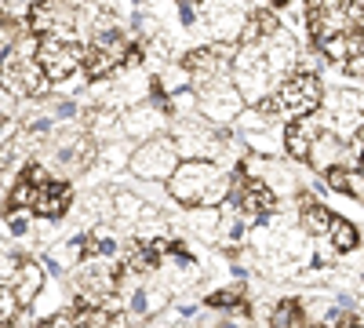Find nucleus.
Returning <instances> with one entry per match:
<instances>
[{"mask_svg": "<svg viewBox=\"0 0 364 328\" xmlns=\"http://www.w3.org/2000/svg\"><path fill=\"white\" fill-rule=\"evenodd\" d=\"M113 204H117V223L120 226H139V223H146V219H154V216H161L154 204H146L135 190H113Z\"/></svg>", "mask_w": 364, "mask_h": 328, "instance_id": "aec40b11", "label": "nucleus"}, {"mask_svg": "<svg viewBox=\"0 0 364 328\" xmlns=\"http://www.w3.org/2000/svg\"><path fill=\"white\" fill-rule=\"evenodd\" d=\"M245 146L255 154V157H277L284 150V135H273V132H262V135H245Z\"/></svg>", "mask_w": 364, "mask_h": 328, "instance_id": "2f4dec72", "label": "nucleus"}, {"mask_svg": "<svg viewBox=\"0 0 364 328\" xmlns=\"http://www.w3.org/2000/svg\"><path fill=\"white\" fill-rule=\"evenodd\" d=\"M306 29H310V41H314V48L328 44L331 37L353 33V22H350V8H346V4H310V15H306Z\"/></svg>", "mask_w": 364, "mask_h": 328, "instance_id": "6e6552de", "label": "nucleus"}, {"mask_svg": "<svg viewBox=\"0 0 364 328\" xmlns=\"http://www.w3.org/2000/svg\"><path fill=\"white\" fill-rule=\"evenodd\" d=\"M346 154H350V146L336 135V132H321L314 139V150H310V168L328 175V171H336V168H346Z\"/></svg>", "mask_w": 364, "mask_h": 328, "instance_id": "4468645a", "label": "nucleus"}, {"mask_svg": "<svg viewBox=\"0 0 364 328\" xmlns=\"http://www.w3.org/2000/svg\"><path fill=\"white\" fill-rule=\"evenodd\" d=\"M146 204H164V197H171V190H168V183H142V179H135V186H132Z\"/></svg>", "mask_w": 364, "mask_h": 328, "instance_id": "f704fd0d", "label": "nucleus"}, {"mask_svg": "<svg viewBox=\"0 0 364 328\" xmlns=\"http://www.w3.org/2000/svg\"><path fill=\"white\" fill-rule=\"evenodd\" d=\"M324 183H328V190L346 194V186H350V168H336V171H328V175H324Z\"/></svg>", "mask_w": 364, "mask_h": 328, "instance_id": "58836bf2", "label": "nucleus"}, {"mask_svg": "<svg viewBox=\"0 0 364 328\" xmlns=\"http://www.w3.org/2000/svg\"><path fill=\"white\" fill-rule=\"evenodd\" d=\"M299 58H302V44L295 41L291 29H281L277 37L266 44V66H269V77H277L281 84L299 73Z\"/></svg>", "mask_w": 364, "mask_h": 328, "instance_id": "f8f14e48", "label": "nucleus"}, {"mask_svg": "<svg viewBox=\"0 0 364 328\" xmlns=\"http://www.w3.org/2000/svg\"><path fill=\"white\" fill-rule=\"evenodd\" d=\"M219 226H223V208H190L186 212V230L200 241H219Z\"/></svg>", "mask_w": 364, "mask_h": 328, "instance_id": "b1692460", "label": "nucleus"}, {"mask_svg": "<svg viewBox=\"0 0 364 328\" xmlns=\"http://www.w3.org/2000/svg\"><path fill=\"white\" fill-rule=\"evenodd\" d=\"M70 208H73V186L63 183V179H51V183L41 186V194H37L33 216L44 219V223H55V219H63Z\"/></svg>", "mask_w": 364, "mask_h": 328, "instance_id": "2eb2a0df", "label": "nucleus"}, {"mask_svg": "<svg viewBox=\"0 0 364 328\" xmlns=\"http://www.w3.org/2000/svg\"><path fill=\"white\" fill-rule=\"evenodd\" d=\"M171 139L178 146V157L182 161H215V164H223L230 157V150H233V146H226L219 139V128L208 125L200 113L197 117H186V121H178L175 132H171Z\"/></svg>", "mask_w": 364, "mask_h": 328, "instance_id": "f03ea898", "label": "nucleus"}, {"mask_svg": "<svg viewBox=\"0 0 364 328\" xmlns=\"http://www.w3.org/2000/svg\"><path fill=\"white\" fill-rule=\"evenodd\" d=\"M4 328H15V324H4Z\"/></svg>", "mask_w": 364, "mask_h": 328, "instance_id": "8fccbe9b", "label": "nucleus"}, {"mask_svg": "<svg viewBox=\"0 0 364 328\" xmlns=\"http://www.w3.org/2000/svg\"><path fill=\"white\" fill-rule=\"evenodd\" d=\"M346 328H364V324H360V321H353V324H346Z\"/></svg>", "mask_w": 364, "mask_h": 328, "instance_id": "09e8293b", "label": "nucleus"}, {"mask_svg": "<svg viewBox=\"0 0 364 328\" xmlns=\"http://www.w3.org/2000/svg\"><path fill=\"white\" fill-rule=\"evenodd\" d=\"M350 197H357L364 204V171H350V186H346Z\"/></svg>", "mask_w": 364, "mask_h": 328, "instance_id": "79ce46f5", "label": "nucleus"}, {"mask_svg": "<svg viewBox=\"0 0 364 328\" xmlns=\"http://www.w3.org/2000/svg\"><path fill=\"white\" fill-rule=\"evenodd\" d=\"M120 66V58L117 55H109V51H102V48H84V73H87V80H106V77H113Z\"/></svg>", "mask_w": 364, "mask_h": 328, "instance_id": "a878e982", "label": "nucleus"}, {"mask_svg": "<svg viewBox=\"0 0 364 328\" xmlns=\"http://www.w3.org/2000/svg\"><path fill=\"white\" fill-rule=\"evenodd\" d=\"M328 241L336 245V252H353V248L360 245V230H357L350 219L336 216V223H331V233H328Z\"/></svg>", "mask_w": 364, "mask_h": 328, "instance_id": "c756f323", "label": "nucleus"}, {"mask_svg": "<svg viewBox=\"0 0 364 328\" xmlns=\"http://www.w3.org/2000/svg\"><path fill=\"white\" fill-rule=\"evenodd\" d=\"M87 135L95 139V146H109V142H124V113H117L113 106H95L84 113Z\"/></svg>", "mask_w": 364, "mask_h": 328, "instance_id": "ddd939ff", "label": "nucleus"}, {"mask_svg": "<svg viewBox=\"0 0 364 328\" xmlns=\"http://www.w3.org/2000/svg\"><path fill=\"white\" fill-rule=\"evenodd\" d=\"M48 113L55 117V125H58V128H63V125H77L80 117H84V113H80V102H77V99H70V95L55 99V102L48 106Z\"/></svg>", "mask_w": 364, "mask_h": 328, "instance_id": "473e14b6", "label": "nucleus"}, {"mask_svg": "<svg viewBox=\"0 0 364 328\" xmlns=\"http://www.w3.org/2000/svg\"><path fill=\"white\" fill-rule=\"evenodd\" d=\"M124 255H128V248H124V237L117 233V226L99 223L87 233V259L91 263H120Z\"/></svg>", "mask_w": 364, "mask_h": 328, "instance_id": "dca6fc26", "label": "nucleus"}, {"mask_svg": "<svg viewBox=\"0 0 364 328\" xmlns=\"http://www.w3.org/2000/svg\"><path fill=\"white\" fill-rule=\"evenodd\" d=\"M321 63H328V58L321 55V48H310V51H302V58H299V73H310V77H317Z\"/></svg>", "mask_w": 364, "mask_h": 328, "instance_id": "4c0bfd02", "label": "nucleus"}, {"mask_svg": "<svg viewBox=\"0 0 364 328\" xmlns=\"http://www.w3.org/2000/svg\"><path fill=\"white\" fill-rule=\"evenodd\" d=\"M321 121L317 117H306V121H291L284 128V150L295 157V161H310V150H314V139L321 135Z\"/></svg>", "mask_w": 364, "mask_h": 328, "instance_id": "a211bd4d", "label": "nucleus"}, {"mask_svg": "<svg viewBox=\"0 0 364 328\" xmlns=\"http://www.w3.org/2000/svg\"><path fill=\"white\" fill-rule=\"evenodd\" d=\"M95 161H99V146H95L91 135H84V139H77L70 146H55L48 168L58 171V175H66V179H73V175H84Z\"/></svg>", "mask_w": 364, "mask_h": 328, "instance_id": "9b49d317", "label": "nucleus"}, {"mask_svg": "<svg viewBox=\"0 0 364 328\" xmlns=\"http://www.w3.org/2000/svg\"><path fill=\"white\" fill-rule=\"evenodd\" d=\"M281 259H288V263H306V259H310V233H306V230H288V233H281Z\"/></svg>", "mask_w": 364, "mask_h": 328, "instance_id": "c85d7f7f", "label": "nucleus"}, {"mask_svg": "<svg viewBox=\"0 0 364 328\" xmlns=\"http://www.w3.org/2000/svg\"><path fill=\"white\" fill-rule=\"evenodd\" d=\"M197 317V303H178L175 307V321L182 324V321H193Z\"/></svg>", "mask_w": 364, "mask_h": 328, "instance_id": "37998d69", "label": "nucleus"}, {"mask_svg": "<svg viewBox=\"0 0 364 328\" xmlns=\"http://www.w3.org/2000/svg\"><path fill=\"white\" fill-rule=\"evenodd\" d=\"M299 219H302V230H306L310 237L324 241V237L331 233V223H336V212H331L328 204L314 201L310 194H299Z\"/></svg>", "mask_w": 364, "mask_h": 328, "instance_id": "f3484780", "label": "nucleus"}, {"mask_svg": "<svg viewBox=\"0 0 364 328\" xmlns=\"http://www.w3.org/2000/svg\"><path fill=\"white\" fill-rule=\"evenodd\" d=\"M18 310H22V303H18L15 288H0V321H4V324H15Z\"/></svg>", "mask_w": 364, "mask_h": 328, "instance_id": "e433bc0d", "label": "nucleus"}, {"mask_svg": "<svg viewBox=\"0 0 364 328\" xmlns=\"http://www.w3.org/2000/svg\"><path fill=\"white\" fill-rule=\"evenodd\" d=\"M135 241H142V245H154V241H168V223H164L161 216H154V219L139 223V226H135Z\"/></svg>", "mask_w": 364, "mask_h": 328, "instance_id": "72a5a7b5", "label": "nucleus"}, {"mask_svg": "<svg viewBox=\"0 0 364 328\" xmlns=\"http://www.w3.org/2000/svg\"><path fill=\"white\" fill-rule=\"evenodd\" d=\"M164 128H168V113L157 110L149 99H146V102H132V106L124 110V135H128V142H135V146L161 139Z\"/></svg>", "mask_w": 364, "mask_h": 328, "instance_id": "1a4fd4ad", "label": "nucleus"}, {"mask_svg": "<svg viewBox=\"0 0 364 328\" xmlns=\"http://www.w3.org/2000/svg\"><path fill=\"white\" fill-rule=\"evenodd\" d=\"M230 274H233L237 281H248V266L240 263V259H233V263H230Z\"/></svg>", "mask_w": 364, "mask_h": 328, "instance_id": "c03bdc74", "label": "nucleus"}, {"mask_svg": "<svg viewBox=\"0 0 364 328\" xmlns=\"http://www.w3.org/2000/svg\"><path fill=\"white\" fill-rule=\"evenodd\" d=\"M37 63L44 66L51 84H63L77 73H84V48L77 41H63V37H44L41 41V55Z\"/></svg>", "mask_w": 364, "mask_h": 328, "instance_id": "0eeeda50", "label": "nucleus"}, {"mask_svg": "<svg viewBox=\"0 0 364 328\" xmlns=\"http://www.w3.org/2000/svg\"><path fill=\"white\" fill-rule=\"evenodd\" d=\"M80 285L91 295H117L120 288V274L113 270V263H84L80 266Z\"/></svg>", "mask_w": 364, "mask_h": 328, "instance_id": "412c9836", "label": "nucleus"}, {"mask_svg": "<svg viewBox=\"0 0 364 328\" xmlns=\"http://www.w3.org/2000/svg\"><path fill=\"white\" fill-rule=\"evenodd\" d=\"M233 84L237 92L245 95L248 106H262L273 92V77L266 66V44H240L237 63H233Z\"/></svg>", "mask_w": 364, "mask_h": 328, "instance_id": "7ed1b4c3", "label": "nucleus"}, {"mask_svg": "<svg viewBox=\"0 0 364 328\" xmlns=\"http://www.w3.org/2000/svg\"><path fill=\"white\" fill-rule=\"evenodd\" d=\"M11 288H15V295H18V303H22V307H33L41 295H44V288H48L44 263H41V259H26Z\"/></svg>", "mask_w": 364, "mask_h": 328, "instance_id": "6ab92c4d", "label": "nucleus"}, {"mask_svg": "<svg viewBox=\"0 0 364 328\" xmlns=\"http://www.w3.org/2000/svg\"><path fill=\"white\" fill-rule=\"evenodd\" d=\"M182 157H178V146L171 135H161L154 142H142L135 150V161H132V175L142 179V183H168V179L178 171Z\"/></svg>", "mask_w": 364, "mask_h": 328, "instance_id": "20e7f679", "label": "nucleus"}, {"mask_svg": "<svg viewBox=\"0 0 364 328\" xmlns=\"http://www.w3.org/2000/svg\"><path fill=\"white\" fill-rule=\"evenodd\" d=\"M0 110H4V121H15V113H18V102H15V92H0Z\"/></svg>", "mask_w": 364, "mask_h": 328, "instance_id": "a19ab883", "label": "nucleus"}, {"mask_svg": "<svg viewBox=\"0 0 364 328\" xmlns=\"http://www.w3.org/2000/svg\"><path fill=\"white\" fill-rule=\"evenodd\" d=\"M197 95H200V117H204L208 125H215V128H230V125H237V117L248 110L245 95L237 92L233 77H223V80H215V84L200 88Z\"/></svg>", "mask_w": 364, "mask_h": 328, "instance_id": "39448f33", "label": "nucleus"}, {"mask_svg": "<svg viewBox=\"0 0 364 328\" xmlns=\"http://www.w3.org/2000/svg\"><path fill=\"white\" fill-rule=\"evenodd\" d=\"M237 132H240V139H245V135H262V132H273V125H269V117H266L259 106H248L245 113L237 117Z\"/></svg>", "mask_w": 364, "mask_h": 328, "instance_id": "7c9ffc66", "label": "nucleus"}, {"mask_svg": "<svg viewBox=\"0 0 364 328\" xmlns=\"http://www.w3.org/2000/svg\"><path fill=\"white\" fill-rule=\"evenodd\" d=\"M171 201L182 208H223L233 194V179L215 161H182L168 179Z\"/></svg>", "mask_w": 364, "mask_h": 328, "instance_id": "f257e3e1", "label": "nucleus"}, {"mask_svg": "<svg viewBox=\"0 0 364 328\" xmlns=\"http://www.w3.org/2000/svg\"><path fill=\"white\" fill-rule=\"evenodd\" d=\"M135 150L139 146L135 142H109V146H99V168L102 171H124V168H132V161H135Z\"/></svg>", "mask_w": 364, "mask_h": 328, "instance_id": "bb28decb", "label": "nucleus"}, {"mask_svg": "<svg viewBox=\"0 0 364 328\" xmlns=\"http://www.w3.org/2000/svg\"><path fill=\"white\" fill-rule=\"evenodd\" d=\"M277 102H281V113L295 117V121H306V117H314V113L324 106V88H321V77H310V73H291V77L277 88Z\"/></svg>", "mask_w": 364, "mask_h": 328, "instance_id": "423d86ee", "label": "nucleus"}, {"mask_svg": "<svg viewBox=\"0 0 364 328\" xmlns=\"http://www.w3.org/2000/svg\"><path fill=\"white\" fill-rule=\"evenodd\" d=\"M48 73L44 66L37 63V58H11V63H4V88L15 95H33L41 99L48 92Z\"/></svg>", "mask_w": 364, "mask_h": 328, "instance_id": "9d476101", "label": "nucleus"}, {"mask_svg": "<svg viewBox=\"0 0 364 328\" xmlns=\"http://www.w3.org/2000/svg\"><path fill=\"white\" fill-rule=\"evenodd\" d=\"M353 142H357V146H360V157H364V128H360V135H357V139H353Z\"/></svg>", "mask_w": 364, "mask_h": 328, "instance_id": "de8ad7c7", "label": "nucleus"}, {"mask_svg": "<svg viewBox=\"0 0 364 328\" xmlns=\"http://www.w3.org/2000/svg\"><path fill=\"white\" fill-rule=\"evenodd\" d=\"M252 241V223L237 212L233 204H223V226H219V245L223 248H240V245H248Z\"/></svg>", "mask_w": 364, "mask_h": 328, "instance_id": "4be33fe9", "label": "nucleus"}, {"mask_svg": "<svg viewBox=\"0 0 364 328\" xmlns=\"http://www.w3.org/2000/svg\"><path fill=\"white\" fill-rule=\"evenodd\" d=\"M208 307H211V310L252 314V310H248V300H245V288H240V285H230V288H215V292L208 295Z\"/></svg>", "mask_w": 364, "mask_h": 328, "instance_id": "cd10ccee", "label": "nucleus"}, {"mask_svg": "<svg viewBox=\"0 0 364 328\" xmlns=\"http://www.w3.org/2000/svg\"><path fill=\"white\" fill-rule=\"evenodd\" d=\"M157 303H161V307L168 303V300H164V292L157 295V292H149V288H146V285H139V281L132 285V292H124V310H128L135 321H146L149 314H154V307H157Z\"/></svg>", "mask_w": 364, "mask_h": 328, "instance_id": "393cba45", "label": "nucleus"}, {"mask_svg": "<svg viewBox=\"0 0 364 328\" xmlns=\"http://www.w3.org/2000/svg\"><path fill=\"white\" fill-rule=\"evenodd\" d=\"M215 328H245V324H240V321H237V317H223V321H219V324H215Z\"/></svg>", "mask_w": 364, "mask_h": 328, "instance_id": "49530a36", "label": "nucleus"}, {"mask_svg": "<svg viewBox=\"0 0 364 328\" xmlns=\"http://www.w3.org/2000/svg\"><path fill=\"white\" fill-rule=\"evenodd\" d=\"M33 233V223H29V216L15 212V216H4V237H15V241H26V237Z\"/></svg>", "mask_w": 364, "mask_h": 328, "instance_id": "c9c22d12", "label": "nucleus"}, {"mask_svg": "<svg viewBox=\"0 0 364 328\" xmlns=\"http://www.w3.org/2000/svg\"><path fill=\"white\" fill-rule=\"evenodd\" d=\"M175 15H178L182 29H193V26L200 22V8H193V4H178V8H175Z\"/></svg>", "mask_w": 364, "mask_h": 328, "instance_id": "ea45409f", "label": "nucleus"}, {"mask_svg": "<svg viewBox=\"0 0 364 328\" xmlns=\"http://www.w3.org/2000/svg\"><path fill=\"white\" fill-rule=\"evenodd\" d=\"M310 190L324 197V194H328V183H324V179H310Z\"/></svg>", "mask_w": 364, "mask_h": 328, "instance_id": "a18cd8bd", "label": "nucleus"}, {"mask_svg": "<svg viewBox=\"0 0 364 328\" xmlns=\"http://www.w3.org/2000/svg\"><path fill=\"white\" fill-rule=\"evenodd\" d=\"M154 88H157V92H164L168 99H175V95H182V92H197V80H193V73L186 70V63H168V66H161V73L154 77Z\"/></svg>", "mask_w": 364, "mask_h": 328, "instance_id": "5701e85b", "label": "nucleus"}]
</instances>
